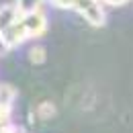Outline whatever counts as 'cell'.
<instances>
[{"mask_svg":"<svg viewBox=\"0 0 133 133\" xmlns=\"http://www.w3.org/2000/svg\"><path fill=\"white\" fill-rule=\"evenodd\" d=\"M55 115H57V107H55L53 100H43V102H39V104L33 109V113H31L33 121L35 119H39V121H49V119H53Z\"/></svg>","mask_w":133,"mask_h":133,"instance_id":"3","label":"cell"},{"mask_svg":"<svg viewBox=\"0 0 133 133\" xmlns=\"http://www.w3.org/2000/svg\"><path fill=\"white\" fill-rule=\"evenodd\" d=\"M21 23H23L25 31L29 35V39H37V37L45 35V31H47V17H45L43 8H35L31 12L23 15Z\"/></svg>","mask_w":133,"mask_h":133,"instance_id":"2","label":"cell"},{"mask_svg":"<svg viewBox=\"0 0 133 133\" xmlns=\"http://www.w3.org/2000/svg\"><path fill=\"white\" fill-rule=\"evenodd\" d=\"M27 57H29V62L33 64V66H41V64H45V59H47V51L43 45H33L29 53H27Z\"/></svg>","mask_w":133,"mask_h":133,"instance_id":"4","label":"cell"},{"mask_svg":"<svg viewBox=\"0 0 133 133\" xmlns=\"http://www.w3.org/2000/svg\"><path fill=\"white\" fill-rule=\"evenodd\" d=\"M0 133H23V127L8 123V125H2V127H0Z\"/></svg>","mask_w":133,"mask_h":133,"instance_id":"5","label":"cell"},{"mask_svg":"<svg viewBox=\"0 0 133 133\" xmlns=\"http://www.w3.org/2000/svg\"><path fill=\"white\" fill-rule=\"evenodd\" d=\"M100 2H104V4H111V6H121V4H125L127 0H100Z\"/></svg>","mask_w":133,"mask_h":133,"instance_id":"6","label":"cell"},{"mask_svg":"<svg viewBox=\"0 0 133 133\" xmlns=\"http://www.w3.org/2000/svg\"><path fill=\"white\" fill-rule=\"evenodd\" d=\"M72 10H76L80 17L90 25V27H104L107 23V12L100 0H72Z\"/></svg>","mask_w":133,"mask_h":133,"instance_id":"1","label":"cell"}]
</instances>
